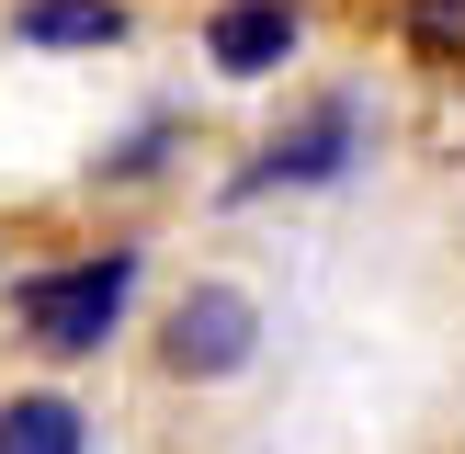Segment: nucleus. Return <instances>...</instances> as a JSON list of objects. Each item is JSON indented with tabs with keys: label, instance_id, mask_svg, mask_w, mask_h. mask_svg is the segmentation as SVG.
<instances>
[{
	"label": "nucleus",
	"instance_id": "nucleus-3",
	"mask_svg": "<svg viewBox=\"0 0 465 454\" xmlns=\"http://www.w3.org/2000/svg\"><path fill=\"white\" fill-rule=\"evenodd\" d=\"M352 159H363V103H352V91H318V103L239 171V193H330Z\"/></svg>",
	"mask_w": 465,
	"mask_h": 454
},
{
	"label": "nucleus",
	"instance_id": "nucleus-4",
	"mask_svg": "<svg viewBox=\"0 0 465 454\" xmlns=\"http://www.w3.org/2000/svg\"><path fill=\"white\" fill-rule=\"evenodd\" d=\"M295 45H307V12L295 0H216L204 12V68L216 80H272Z\"/></svg>",
	"mask_w": 465,
	"mask_h": 454
},
{
	"label": "nucleus",
	"instance_id": "nucleus-5",
	"mask_svg": "<svg viewBox=\"0 0 465 454\" xmlns=\"http://www.w3.org/2000/svg\"><path fill=\"white\" fill-rule=\"evenodd\" d=\"M12 45L103 57V45H125V0H12Z\"/></svg>",
	"mask_w": 465,
	"mask_h": 454
},
{
	"label": "nucleus",
	"instance_id": "nucleus-1",
	"mask_svg": "<svg viewBox=\"0 0 465 454\" xmlns=\"http://www.w3.org/2000/svg\"><path fill=\"white\" fill-rule=\"evenodd\" d=\"M136 250H91V262H57V272H23L12 284V318H23V340L35 352H57V363H80V352H103L114 330H125V307H136Z\"/></svg>",
	"mask_w": 465,
	"mask_h": 454
},
{
	"label": "nucleus",
	"instance_id": "nucleus-7",
	"mask_svg": "<svg viewBox=\"0 0 465 454\" xmlns=\"http://www.w3.org/2000/svg\"><path fill=\"white\" fill-rule=\"evenodd\" d=\"M159 148H171V125H136V136H125V148H114V159H103V182H136V171H159Z\"/></svg>",
	"mask_w": 465,
	"mask_h": 454
},
{
	"label": "nucleus",
	"instance_id": "nucleus-2",
	"mask_svg": "<svg viewBox=\"0 0 465 454\" xmlns=\"http://www.w3.org/2000/svg\"><path fill=\"white\" fill-rule=\"evenodd\" d=\"M159 363H171L182 386H227L262 363V295L227 284V272H193V284L171 295V318H159Z\"/></svg>",
	"mask_w": 465,
	"mask_h": 454
},
{
	"label": "nucleus",
	"instance_id": "nucleus-6",
	"mask_svg": "<svg viewBox=\"0 0 465 454\" xmlns=\"http://www.w3.org/2000/svg\"><path fill=\"white\" fill-rule=\"evenodd\" d=\"M0 454H91V409L68 386H12L0 398Z\"/></svg>",
	"mask_w": 465,
	"mask_h": 454
}]
</instances>
